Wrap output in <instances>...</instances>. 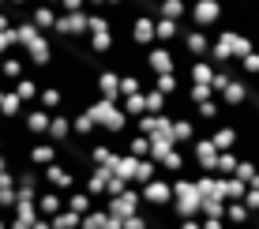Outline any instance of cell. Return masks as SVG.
<instances>
[{"mask_svg":"<svg viewBox=\"0 0 259 229\" xmlns=\"http://www.w3.org/2000/svg\"><path fill=\"white\" fill-rule=\"evenodd\" d=\"M173 210H177V218H195L203 210V199H199V192H195V177H173Z\"/></svg>","mask_w":259,"mask_h":229,"instance_id":"1","label":"cell"},{"mask_svg":"<svg viewBox=\"0 0 259 229\" xmlns=\"http://www.w3.org/2000/svg\"><path fill=\"white\" fill-rule=\"evenodd\" d=\"M30 128H34V131L49 128V117H46V113H34V117H30Z\"/></svg>","mask_w":259,"mask_h":229,"instance_id":"28","label":"cell"},{"mask_svg":"<svg viewBox=\"0 0 259 229\" xmlns=\"http://www.w3.org/2000/svg\"><path fill=\"white\" fill-rule=\"evenodd\" d=\"M244 102H248V79L240 75V68H237V75L229 79V86L218 94V105L222 109H240Z\"/></svg>","mask_w":259,"mask_h":229,"instance_id":"7","label":"cell"},{"mask_svg":"<svg viewBox=\"0 0 259 229\" xmlns=\"http://www.w3.org/2000/svg\"><path fill=\"white\" fill-rule=\"evenodd\" d=\"M53 154H57L53 147H34V158H38V162H53Z\"/></svg>","mask_w":259,"mask_h":229,"instance_id":"29","label":"cell"},{"mask_svg":"<svg viewBox=\"0 0 259 229\" xmlns=\"http://www.w3.org/2000/svg\"><path fill=\"white\" fill-rule=\"evenodd\" d=\"M105 210H109L113 218H120V222L136 218L139 210H143V196H139V188H128V192H120V196H109Z\"/></svg>","mask_w":259,"mask_h":229,"instance_id":"5","label":"cell"},{"mask_svg":"<svg viewBox=\"0 0 259 229\" xmlns=\"http://www.w3.org/2000/svg\"><path fill=\"white\" fill-rule=\"evenodd\" d=\"M248 218H252V214H248L244 203H226V214H222V222H226V225H244Z\"/></svg>","mask_w":259,"mask_h":229,"instance_id":"16","label":"cell"},{"mask_svg":"<svg viewBox=\"0 0 259 229\" xmlns=\"http://www.w3.org/2000/svg\"><path fill=\"white\" fill-rule=\"evenodd\" d=\"M109 180H113V169H91L87 173V192L91 196H109Z\"/></svg>","mask_w":259,"mask_h":229,"instance_id":"13","label":"cell"},{"mask_svg":"<svg viewBox=\"0 0 259 229\" xmlns=\"http://www.w3.org/2000/svg\"><path fill=\"white\" fill-rule=\"evenodd\" d=\"M255 173H259V165L252 162V158H240V165H237V173H233V180H240L248 188V184L255 180Z\"/></svg>","mask_w":259,"mask_h":229,"instance_id":"21","label":"cell"},{"mask_svg":"<svg viewBox=\"0 0 259 229\" xmlns=\"http://www.w3.org/2000/svg\"><path fill=\"white\" fill-rule=\"evenodd\" d=\"M210 83H214L210 60H188V86H210Z\"/></svg>","mask_w":259,"mask_h":229,"instance_id":"12","label":"cell"},{"mask_svg":"<svg viewBox=\"0 0 259 229\" xmlns=\"http://www.w3.org/2000/svg\"><path fill=\"white\" fill-rule=\"evenodd\" d=\"M188 151H192V165L199 173H214L218 169V151H214V143L207 135H195V143L188 147Z\"/></svg>","mask_w":259,"mask_h":229,"instance_id":"6","label":"cell"},{"mask_svg":"<svg viewBox=\"0 0 259 229\" xmlns=\"http://www.w3.org/2000/svg\"><path fill=\"white\" fill-rule=\"evenodd\" d=\"M158 19H173V23H184V19H188V8H184L181 0H165V4H158Z\"/></svg>","mask_w":259,"mask_h":229,"instance_id":"15","label":"cell"},{"mask_svg":"<svg viewBox=\"0 0 259 229\" xmlns=\"http://www.w3.org/2000/svg\"><path fill=\"white\" fill-rule=\"evenodd\" d=\"M124 229H150V225H147V214L139 210L136 218H128V222H124Z\"/></svg>","mask_w":259,"mask_h":229,"instance_id":"27","label":"cell"},{"mask_svg":"<svg viewBox=\"0 0 259 229\" xmlns=\"http://www.w3.org/2000/svg\"><path fill=\"white\" fill-rule=\"evenodd\" d=\"M68 210L83 218V214H91V210H94V203H91V196H87V192H75V196L68 199Z\"/></svg>","mask_w":259,"mask_h":229,"instance_id":"23","label":"cell"},{"mask_svg":"<svg viewBox=\"0 0 259 229\" xmlns=\"http://www.w3.org/2000/svg\"><path fill=\"white\" fill-rule=\"evenodd\" d=\"M71 131H75V135H94V120H91V113H87V109H79L75 113V120H71Z\"/></svg>","mask_w":259,"mask_h":229,"instance_id":"22","label":"cell"},{"mask_svg":"<svg viewBox=\"0 0 259 229\" xmlns=\"http://www.w3.org/2000/svg\"><path fill=\"white\" fill-rule=\"evenodd\" d=\"M203 218H222L226 214V203L222 199H203V210H199Z\"/></svg>","mask_w":259,"mask_h":229,"instance_id":"25","label":"cell"},{"mask_svg":"<svg viewBox=\"0 0 259 229\" xmlns=\"http://www.w3.org/2000/svg\"><path fill=\"white\" fill-rule=\"evenodd\" d=\"M46 53H49L46 41H38V45H34V57H38V64H46Z\"/></svg>","mask_w":259,"mask_h":229,"instance_id":"32","label":"cell"},{"mask_svg":"<svg viewBox=\"0 0 259 229\" xmlns=\"http://www.w3.org/2000/svg\"><path fill=\"white\" fill-rule=\"evenodd\" d=\"M158 165H162V169H169V177H181V169H184L188 162H184V154H181V151L173 147V151H169V154H165V158H162Z\"/></svg>","mask_w":259,"mask_h":229,"instance_id":"19","label":"cell"},{"mask_svg":"<svg viewBox=\"0 0 259 229\" xmlns=\"http://www.w3.org/2000/svg\"><path fill=\"white\" fill-rule=\"evenodd\" d=\"M177 229H203V222H195V218H184V222L177 225Z\"/></svg>","mask_w":259,"mask_h":229,"instance_id":"33","label":"cell"},{"mask_svg":"<svg viewBox=\"0 0 259 229\" xmlns=\"http://www.w3.org/2000/svg\"><path fill=\"white\" fill-rule=\"evenodd\" d=\"M237 68H240V75H244V79H255V75H259V49H252Z\"/></svg>","mask_w":259,"mask_h":229,"instance_id":"24","label":"cell"},{"mask_svg":"<svg viewBox=\"0 0 259 229\" xmlns=\"http://www.w3.org/2000/svg\"><path fill=\"white\" fill-rule=\"evenodd\" d=\"M139 196H143V207H150V210L169 207V203H173V177H162V173H158L150 184L139 188Z\"/></svg>","mask_w":259,"mask_h":229,"instance_id":"2","label":"cell"},{"mask_svg":"<svg viewBox=\"0 0 259 229\" xmlns=\"http://www.w3.org/2000/svg\"><path fill=\"white\" fill-rule=\"evenodd\" d=\"M207 139L214 143V151H218V154H229V151H233V147L240 143V139H237V131L229 128V124H222V120L210 128V135H207Z\"/></svg>","mask_w":259,"mask_h":229,"instance_id":"9","label":"cell"},{"mask_svg":"<svg viewBox=\"0 0 259 229\" xmlns=\"http://www.w3.org/2000/svg\"><path fill=\"white\" fill-rule=\"evenodd\" d=\"M117 158H120V154L113 151L109 143H94V147H91V162L98 165V169H113V165H117Z\"/></svg>","mask_w":259,"mask_h":229,"instance_id":"14","label":"cell"},{"mask_svg":"<svg viewBox=\"0 0 259 229\" xmlns=\"http://www.w3.org/2000/svg\"><path fill=\"white\" fill-rule=\"evenodd\" d=\"M181 34H184V23L154 19V41H158V45H173V41H181Z\"/></svg>","mask_w":259,"mask_h":229,"instance_id":"11","label":"cell"},{"mask_svg":"<svg viewBox=\"0 0 259 229\" xmlns=\"http://www.w3.org/2000/svg\"><path fill=\"white\" fill-rule=\"evenodd\" d=\"M49 131H53V139H64L68 131H71V124H68V117H53V120H49Z\"/></svg>","mask_w":259,"mask_h":229,"instance_id":"26","label":"cell"},{"mask_svg":"<svg viewBox=\"0 0 259 229\" xmlns=\"http://www.w3.org/2000/svg\"><path fill=\"white\" fill-rule=\"evenodd\" d=\"M94 90H98V98L117 102V98H120V72H113V68H102V72L94 75Z\"/></svg>","mask_w":259,"mask_h":229,"instance_id":"8","label":"cell"},{"mask_svg":"<svg viewBox=\"0 0 259 229\" xmlns=\"http://www.w3.org/2000/svg\"><path fill=\"white\" fill-rule=\"evenodd\" d=\"M237 165H240V154H237V151L218 154V169H214V177H233V173H237Z\"/></svg>","mask_w":259,"mask_h":229,"instance_id":"17","label":"cell"},{"mask_svg":"<svg viewBox=\"0 0 259 229\" xmlns=\"http://www.w3.org/2000/svg\"><path fill=\"white\" fill-rule=\"evenodd\" d=\"M124 154L139 158V162H143V158H150V139H147V135H132L128 147H124Z\"/></svg>","mask_w":259,"mask_h":229,"instance_id":"18","label":"cell"},{"mask_svg":"<svg viewBox=\"0 0 259 229\" xmlns=\"http://www.w3.org/2000/svg\"><path fill=\"white\" fill-rule=\"evenodd\" d=\"M222 23V4L218 0H199V4L188 8V26H195V30H214V26Z\"/></svg>","mask_w":259,"mask_h":229,"instance_id":"4","label":"cell"},{"mask_svg":"<svg viewBox=\"0 0 259 229\" xmlns=\"http://www.w3.org/2000/svg\"><path fill=\"white\" fill-rule=\"evenodd\" d=\"M150 90H158V94H162L165 102L173 98V94H181V90H184L181 68H177V72H169V75H154V83H150Z\"/></svg>","mask_w":259,"mask_h":229,"instance_id":"10","label":"cell"},{"mask_svg":"<svg viewBox=\"0 0 259 229\" xmlns=\"http://www.w3.org/2000/svg\"><path fill=\"white\" fill-rule=\"evenodd\" d=\"M41 207H46V214H53V210H60V199L57 196H46V199H41Z\"/></svg>","mask_w":259,"mask_h":229,"instance_id":"30","label":"cell"},{"mask_svg":"<svg viewBox=\"0 0 259 229\" xmlns=\"http://www.w3.org/2000/svg\"><path fill=\"white\" fill-rule=\"evenodd\" d=\"M147 86H143V79L139 75H120V98H136V94H143Z\"/></svg>","mask_w":259,"mask_h":229,"instance_id":"20","label":"cell"},{"mask_svg":"<svg viewBox=\"0 0 259 229\" xmlns=\"http://www.w3.org/2000/svg\"><path fill=\"white\" fill-rule=\"evenodd\" d=\"M79 229H91V225H87V222H83V225H79Z\"/></svg>","mask_w":259,"mask_h":229,"instance_id":"34","label":"cell"},{"mask_svg":"<svg viewBox=\"0 0 259 229\" xmlns=\"http://www.w3.org/2000/svg\"><path fill=\"white\" fill-rule=\"evenodd\" d=\"M143 64H147L150 75L177 72V41H173V45H150L147 53H143Z\"/></svg>","mask_w":259,"mask_h":229,"instance_id":"3","label":"cell"},{"mask_svg":"<svg viewBox=\"0 0 259 229\" xmlns=\"http://www.w3.org/2000/svg\"><path fill=\"white\" fill-rule=\"evenodd\" d=\"M46 105H60V90L57 86H46Z\"/></svg>","mask_w":259,"mask_h":229,"instance_id":"31","label":"cell"}]
</instances>
